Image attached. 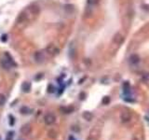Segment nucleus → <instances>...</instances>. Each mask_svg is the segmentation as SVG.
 <instances>
[{"label":"nucleus","mask_w":149,"mask_h":140,"mask_svg":"<svg viewBox=\"0 0 149 140\" xmlns=\"http://www.w3.org/2000/svg\"><path fill=\"white\" fill-rule=\"evenodd\" d=\"M7 39H8V36H7V35H3L2 37H1V40L3 42H6L7 41Z\"/></svg>","instance_id":"obj_19"},{"label":"nucleus","mask_w":149,"mask_h":140,"mask_svg":"<svg viewBox=\"0 0 149 140\" xmlns=\"http://www.w3.org/2000/svg\"><path fill=\"white\" fill-rule=\"evenodd\" d=\"M19 140H23V139H19Z\"/></svg>","instance_id":"obj_23"},{"label":"nucleus","mask_w":149,"mask_h":140,"mask_svg":"<svg viewBox=\"0 0 149 140\" xmlns=\"http://www.w3.org/2000/svg\"><path fill=\"white\" fill-rule=\"evenodd\" d=\"M35 60L37 61V63H42L45 60V54L44 52L41 51H38L35 53Z\"/></svg>","instance_id":"obj_4"},{"label":"nucleus","mask_w":149,"mask_h":140,"mask_svg":"<svg viewBox=\"0 0 149 140\" xmlns=\"http://www.w3.org/2000/svg\"><path fill=\"white\" fill-rule=\"evenodd\" d=\"M5 57L6 58H3L1 60V65H2L3 68H5V69H10L12 66L16 65V64L14 63L13 59H12V57L9 55V53L6 52L5 53Z\"/></svg>","instance_id":"obj_1"},{"label":"nucleus","mask_w":149,"mask_h":140,"mask_svg":"<svg viewBox=\"0 0 149 140\" xmlns=\"http://www.w3.org/2000/svg\"><path fill=\"white\" fill-rule=\"evenodd\" d=\"M9 119H10V125H13L14 123V119L12 116H9Z\"/></svg>","instance_id":"obj_20"},{"label":"nucleus","mask_w":149,"mask_h":140,"mask_svg":"<svg viewBox=\"0 0 149 140\" xmlns=\"http://www.w3.org/2000/svg\"><path fill=\"white\" fill-rule=\"evenodd\" d=\"M74 54H75V49H74V46L73 45V43H72L69 48V55L71 58H74Z\"/></svg>","instance_id":"obj_12"},{"label":"nucleus","mask_w":149,"mask_h":140,"mask_svg":"<svg viewBox=\"0 0 149 140\" xmlns=\"http://www.w3.org/2000/svg\"><path fill=\"white\" fill-rule=\"evenodd\" d=\"M46 51L50 53V54H57L58 52H59V50L56 48L53 44H50L48 48L46 49Z\"/></svg>","instance_id":"obj_5"},{"label":"nucleus","mask_w":149,"mask_h":140,"mask_svg":"<svg viewBox=\"0 0 149 140\" xmlns=\"http://www.w3.org/2000/svg\"><path fill=\"white\" fill-rule=\"evenodd\" d=\"M64 10L69 14H72L74 11V7L71 4H67L64 6Z\"/></svg>","instance_id":"obj_9"},{"label":"nucleus","mask_w":149,"mask_h":140,"mask_svg":"<svg viewBox=\"0 0 149 140\" xmlns=\"http://www.w3.org/2000/svg\"><path fill=\"white\" fill-rule=\"evenodd\" d=\"M123 40H124V38H123V36L121 35L120 33H116V35H115V37H114V38H113V41L116 43V44H120Z\"/></svg>","instance_id":"obj_7"},{"label":"nucleus","mask_w":149,"mask_h":140,"mask_svg":"<svg viewBox=\"0 0 149 140\" xmlns=\"http://www.w3.org/2000/svg\"><path fill=\"white\" fill-rule=\"evenodd\" d=\"M56 121V117L54 114H52V113H48L45 115L44 117V121H45V123H46L47 125H51V124H53Z\"/></svg>","instance_id":"obj_2"},{"label":"nucleus","mask_w":149,"mask_h":140,"mask_svg":"<svg viewBox=\"0 0 149 140\" xmlns=\"http://www.w3.org/2000/svg\"><path fill=\"white\" fill-rule=\"evenodd\" d=\"M62 110L64 112V113H71V111L74 110V108H73V107H62Z\"/></svg>","instance_id":"obj_17"},{"label":"nucleus","mask_w":149,"mask_h":140,"mask_svg":"<svg viewBox=\"0 0 149 140\" xmlns=\"http://www.w3.org/2000/svg\"><path fill=\"white\" fill-rule=\"evenodd\" d=\"M87 2H88V5L92 7V6H95L96 4H98L99 0H87Z\"/></svg>","instance_id":"obj_18"},{"label":"nucleus","mask_w":149,"mask_h":140,"mask_svg":"<svg viewBox=\"0 0 149 140\" xmlns=\"http://www.w3.org/2000/svg\"><path fill=\"white\" fill-rule=\"evenodd\" d=\"M102 103L103 105H108L110 103V97L109 96H104V97L102 98Z\"/></svg>","instance_id":"obj_14"},{"label":"nucleus","mask_w":149,"mask_h":140,"mask_svg":"<svg viewBox=\"0 0 149 140\" xmlns=\"http://www.w3.org/2000/svg\"><path fill=\"white\" fill-rule=\"evenodd\" d=\"M31 130H32V127H31L30 124H25V125H23V127L21 128V132L25 135H29V134L31 133Z\"/></svg>","instance_id":"obj_6"},{"label":"nucleus","mask_w":149,"mask_h":140,"mask_svg":"<svg viewBox=\"0 0 149 140\" xmlns=\"http://www.w3.org/2000/svg\"><path fill=\"white\" fill-rule=\"evenodd\" d=\"M20 111H21V113H22V114L27 115V114H31L33 110L31 109V108H29V107H23L21 109H20Z\"/></svg>","instance_id":"obj_10"},{"label":"nucleus","mask_w":149,"mask_h":140,"mask_svg":"<svg viewBox=\"0 0 149 140\" xmlns=\"http://www.w3.org/2000/svg\"><path fill=\"white\" fill-rule=\"evenodd\" d=\"M55 92V87L52 85V84H50L49 86H48V93H52Z\"/></svg>","instance_id":"obj_15"},{"label":"nucleus","mask_w":149,"mask_h":140,"mask_svg":"<svg viewBox=\"0 0 149 140\" xmlns=\"http://www.w3.org/2000/svg\"><path fill=\"white\" fill-rule=\"evenodd\" d=\"M129 62H130V65H136L140 63V57L138 54H131L129 58Z\"/></svg>","instance_id":"obj_3"},{"label":"nucleus","mask_w":149,"mask_h":140,"mask_svg":"<svg viewBox=\"0 0 149 140\" xmlns=\"http://www.w3.org/2000/svg\"><path fill=\"white\" fill-rule=\"evenodd\" d=\"M22 90H23V92H24V93H29V92L31 91V83H30V82H27V81L23 82V85H22Z\"/></svg>","instance_id":"obj_8"},{"label":"nucleus","mask_w":149,"mask_h":140,"mask_svg":"<svg viewBox=\"0 0 149 140\" xmlns=\"http://www.w3.org/2000/svg\"><path fill=\"white\" fill-rule=\"evenodd\" d=\"M6 103V97H5L4 94L0 93V106H3Z\"/></svg>","instance_id":"obj_16"},{"label":"nucleus","mask_w":149,"mask_h":140,"mask_svg":"<svg viewBox=\"0 0 149 140\" xmlns=\"http://www.w3.org/2000/svg\"><path fill=\"white\" fill-rule=\"evenodd\" d=\"M68 140H76L75 138H74L73 135H70L69 137H68Z\"/></svg>","instance_id":"obj_21"},{"label":"nucleus","mask_w":149,"mask_h":140,"mask_svg":"<svg viewBox=\"0 0 149 140\" xmlns=\"http://www.w3.org/2000/svg\"><path fill=\"white\" fill-rule=\"evenodd\" d=\"M0 140H1V136H0Z\"/></svg>","instance_id":"obj_22"},{"label":"nucleus","mask_w":149,"mask_h":140,"mask_svg":"<svg viewBox=\"0 0 149 140\" xmlns=\"http://www.w3.org/2000/svg\"><path fill=\"white\" fill-rule=\"evenodd\" d=\"M82 116H83V118L85 119V120H87L88 121H91V119H92V114L90 113L89 111H85L82 114Z\"/></svg>","instance_id":"obj_11"},{"label":"nucleus","mask_w":149,"mask_h":140,"mask_svg":"<svg viewBox=\"0 0 149 140\" xmlns=\"http://www.w3.org/2000/svg\"><path fill=\"white\" fill-rule=\"evenodd\" d=\"M123 89H124V93H130V84H129V82H125L123 84Z\"/></svg>","instance_id":"obj_13"}]
</instances>
